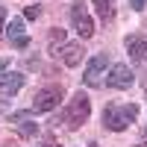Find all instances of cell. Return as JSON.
Segmentation results:
<instances>
[{"label":"cell","instance_id":"1","mask_svg":"<svg viewBox=\"0 0 147 147\" xmlns=\"http://www.w3.org/2000/svg\"><path fill=\"white\" fill-rule=\"evenodd\" d=\"M138 115V106L136 103H127V106H106L103 109V124L112 129V132H121V129H127L129 121H136Z\"/></svg>","mask_w":147,"mask_h":147},{"label":"cell","instance_id":"2","mask_svg":"<svg viewBox=\"0 0 147 147\" xmlns=\"http://www.w3.org/2000/svg\"><path fill=\"white\" fill-rule=\"evenodd\" d=\"M88 115H91V100H88L82 91H77V94L71 97L68 109H65V124H68V129L82 127L85 121H88Z\"/></svg>","mask_w":147,"mask_h":147},{"label":"cell","instance_id":"3","mask_svg":"<svg viewBox=\"0 0 147 147\" xmlns=\"http://www.w3.org/2000/svg\"><path fill=\"white\" fill-rule=\"evenodd\" d=\"M59 100H62V88H59V85H47V88L35 91L32 112H53V109L59 106Z\"/></svg>","mask_w":147,"mask_h":147},{"label":"cell","instance_id":"4","mask_svg":"<svg viewBox=\"0 0 147 147\" xmlns=\"http://www.w3.org/2000/svg\"><path fill=\"white\" fill-rule=\"evenodd\" d=\"M106 68H109V56L106 53H97V56H91V62L85 65V74H82V82L85 85H100L103 82V77H106Z\"/></svg>","mask_w":147,"mask_h":147},{"label":"cell","instance_id":"5","mask_svg":"<svg viewBox=\"0 0 147 147\" xmlns=\"http://www.w3.org/2000/svg\"><path fill=\"white\" fill-rule=\"evenodd\" d=\"M132 82H136V77H132L129 65H112L109 68V77H106L109 88H129Z\"/></svg>","mask_w":147,"mask_h":147},{"label":"cell","instance_id":"6","mask_svg":"<svg viewBox=\"0 0 147 147\" xmlns=\"http://www.w3.org/2000/svg\"><path fill=\"white\" fill-rule=\"evenodd\" d=\"M71 21H74V30L80 32V38H91V35H94V24H91L88 15H85L82 3H77V6L71 9Z\"/></svg>","mask_w":147,"mask_h":147},{"label":"cell","instance_id":"7","mask_svg":"<svg viewBox=\"0 0 147 147\" xmlns=\"http://www.w3.org/2000/svg\"><path fill=\"white\" fill-rule=\"evenodd\" d=\"M127 53H129L132 62H144V59H147V38L141 32H136V35L127 38Z\"/></svg>","mask_w":147,"mask_h":147},{"label":"cell","instance_id":"8","mask_svg":"<svg viewBox=\"0 0 147 147\" xmlns=\"http://www.w3.org/2000/svg\"><path fill=\"white\" fill-rule=\"evenodd\" d=\"M21 88H24V74L6 71L3 77H0V91H3V94H18Z\"/></svg>","mask_w":147,"mask_h":147},{"label":"cell","instance_id":"9","mask_svg":"<svg viewBox=\"0 0 147 147\" xmlns=\"http://www.w3.org/2000/svg\"><path fill=\"white\" fill-rule=\"evenodd\" d=\"M56 56L62 59L68 68H77V65L82 62V47H80V44H62V47L56 50Z\"/></svg>","mask_w":147,"mask_h":147},{"label":"cell","instance_id":"10","mask_svg":"<svg viewBox=\"0 0 147 147\" xmlns=\"http://www.w3.org/2000/svg\"><path fill=\"white\" fill-rule=\"evenodd\" d=\"M94 6H97V15L103 21H109L115 15V0H94Z\"/></svg>","mask_w":147,"mask_h":147},{"label":"cell","instance_id":"11","mask_svg":"<svg viewBox=\"0 0 147 147\" xmlns=\"http://www.w3.org/2000/svg\"><path fill=\"white\" fill-rule=\"evenodd\" d=\"M18 132H21V138H32V136H38V124H32V121H21Z\"/></svg>","mask_w":147,"mask_h":147},{"label":"cell","instance_id":"12","mask_svg":"<svg viewBox=\"0 0 147 147\" xmlns=\"http://www.w3.org/2000/svg\"><path fill=\"white\" fill-rule=\"evenodd\" d=\"M6 32H9V38H12V41L21 38V35H24V21H21V18H12V24L6 27Z\"/></svg>","mask_w":147,"mask_h":147},{"label":"cell","instance_id":"13","mask_svg":"<svg viewBox=\"0 0 147 147\" xmlns=\"http://www.w3.org/2000/svg\"><path fill=\"white\" fill-rule=\"evenodd\" d=\"M35 112H32V109H30V112H15V115H12V124H21V121H30Z\"/></svg>","mask_w":147,"mask_h":147},{"label":"cell","instance_id":"14","mask_svg":"<svg viewBox=\"0 0 147 147\" xmlns=\"http://www.w3.org/2000/svg\"><path fill=\"white\" fill-rule=\"evenodd\" d=\"M38 15H41V9H38V6H27V12H24V18H30V21H35Z\"/></svg>","mask_w":147,"mask_h":147},{"label":"cell","instance_id":"15","mask_svg":"<svg viewBox=\"0 0 147 147\" xmlns=\"http://www.w3.org/2000/svg\"><path fill=\"white\" fill-rule=\"evenodd\" d=\"M12 44H15L18 50H24V47H30V38H27V35H21V38H15V41H12Z\"/></svg>","mask_w":147,"mask_h":147},{"label":"cell","instance_id":"16","mask_svg":"<svg viewBox=\"0 0 147 147\" xmlns=\"http://www.w3.org/2000/svg\"><path fill=\"white\" fill-rule=\"evenodd\" d=\"M129 6H132V9H136V12H141V9L147 6V0H129Z\"/></svg>","mask_w":147,"mask_h":147},{"label":"cell","instance_id":"17","mask_svg":"<svg viewBox=\"0 0 147 147\" xmlns=\"http://www.w3.org/2000/svg\"><path fill=\"white\" fill-rule=\"evenodd\" d=\"M0 32H6V9H0Z\"/></svg>","mask_w":147,"mask_h":147},{"label":"cell","instance_id":"18","mask_svg":"<svg viewBox=\"0 0 147 147\" xmlns=\"http://www.w3.org/2000/svg\"><path fill=\"white\" fill-rule=\"evenodd\" d=\"M6 65H9V59H0V77L6 74Z\"/></svg>","mask_w":147,"mask_h":147},{"label":"cell","instance_id":"19","mask_svg":"<svg viewBox=\"0 0 147 147\" xmlns=\"http://www.w3.org/2000/svg\"><path fill=\"white\" fill-rule=\"evenodd\" d=\"M3 109H6V103H0V112H3Z\"/></svg>","mask_w":147,"mask_h":147},{"label":"cell","instance_id":"20","mask_svg":"<svg viewBox=\"0 0 147 147\" xmlns=\"http://www.w3.org/2000/svg\"><path fill=\"white\" fill-rule=\"evenodd\" d=\"M44 147H59V144H44Z\"/></svg>","mask_w":147,"mask_h":147},{"label":"cell","instance_id":"21","mask_svg":"<svg viewBox=\"0 0 147 147\" xmlns=\"http://www.w3.org/2000/svg\"><path fill=\"white\" fill-rule=\"evenodd\" d=\"M88 147H100V144H88Z\"/></svg>","mask_w":147,"mask_h":147},{"label":"cell","instance_id":"22","mask_svg":"<svg viewBox=\"0 0 147 147\" xmlns=\"http://www.w3.org/2000/svg\"><path fill=\"white\" fill-rule=\"evenodd\" d=\"M136 147H147V144H136Z\"/></svg>","mask_w":147,"mask_h":147}]
</instances>
